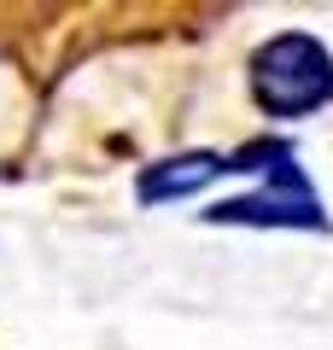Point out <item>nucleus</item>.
<instances>
[{
	"mask_svg": "<svg viewBox=\"0 0 333 350\" xmlns=\"http://www.w3.org/2000/svg\"><path fill=\"white\" fill-rule=\"evenodd\" d=\"M251 94L269 117H310L316 105L333 100V59L316 36H286L263 41L251 59Z\"/></svg>",
	"mask_w": 333,
	"mask_h": 350,
	"instance_id": "1",
	"label": "nucleus"
},
{
	"mask_svg": "<svg viewBox=\"0 0 333 350\" xmlns=\"http://www.w3.org/2000/svg\"><path fill=\"white\" fill-rule=\"evenodd\" d=\"M258 175L263 187L251 199H222L205 211V222H228V228H316L328 234L316 187L304 181V170L293 163L286 146H258Z\"/></svg>",
	"mask_w": 333,
	"mask_h": 350,
	"instance_id": "2",
	"label": "nucleus"
},
{
	"mask_svg": "<svg viewBox=\"0 0 333 350\" xmlns=\"http://www.w3.org/2000/svg\"><path fill=\"white\" fill-rule=\"evenodd\" d=\"M234 170V158H222V152H182V158H164V163H147L135 181V193L147 204H170V199H187V193L210 187L217 175Z\"/></svg>",
	"mask_w": 333,
	"mask_h": 350,
	"instance_id": "3",
	"label": "nucleus"
}]
</instances>
